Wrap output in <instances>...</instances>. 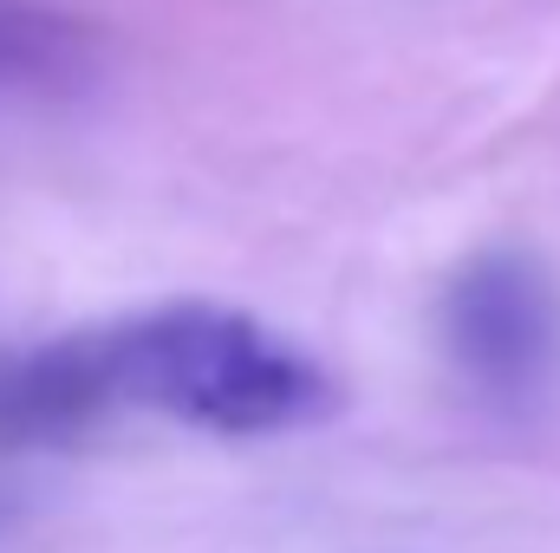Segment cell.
I'll return each instance as SVG.
<instances>
[{
    "instance_id": "1",
    "label": "cell",
    "mask_w": 560,
    "mask_h": 553,
    "mask_svg": "<svg viewBox=\"0 0 560 553\" xmlns=\"http://www.w3.org/2000/svg\"><path fill=\"white\" fill-rule=\"evenodd\" d=\"M118 404L215 436H287L339 411V378L255 313L183 299L98 332Z\"/></svg>"
},
{
    "instance_id": "2",
    "label": "cell",
    "mask_w": 560,
    "mask_h": 553,
    "mask_svg": "<svg viewBox=\"0 0 560 553\" xmlns=\"http://www.w3.org/2000/svg\"><path fill=\"white\" fill-rule=\"evenodd\" d=\"M443 352L495 411H535L560 378V286L522 248H489L443 286Z\"/></svg>"
},
{
    "instance_id": "3",
    "label": "cell",
    "mask_w": 560,
    "mask_h": 553,
    "mask_svg": "<svg viewBox=\"0 0 560 553\" xmlns=\"http://www.w3.org/2000/svg\"><path fill=\"white\" fill-rule=\"evenodd\" d=\"M98 332H72L0 358V443H59L112 411Z\"/></svg>"
},
{
    "instance_id": "4",
    "label": "cell",
    "mask_w": 560,
    "mask_h": 553,
    "mask_svg": "<svg viewBox=\"0 0 560 553\" xmlns=\"http://www.w3.org/2000/svg\"><path fill=\"white\" fill-rule=\"evenodd\" d=\"M105 72L92 20L46 0H0V105H66Z\"/></svg>"
}]
</instances>
